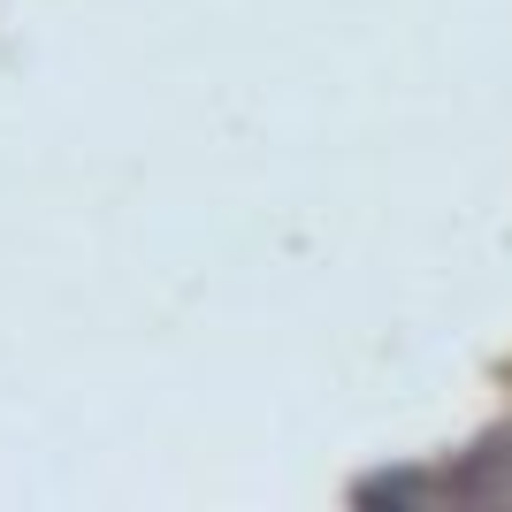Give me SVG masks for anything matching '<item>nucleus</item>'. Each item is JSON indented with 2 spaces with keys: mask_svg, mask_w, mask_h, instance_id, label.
Instances as JSON below:
<instances>
[]
</instances>
